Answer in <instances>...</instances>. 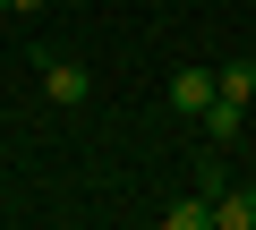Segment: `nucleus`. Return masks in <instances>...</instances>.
Instances as JSON below:
<instances>
[{
	"instance_id": "nucleus-1",
	"label": "nucleus",
	"mask_w": 256,
	"mask_h": 230,
	"mask_svg": "<svg viewBox=\"0 0 256 230\" xmlns=\"http://www.w3.org/2000/svg\"><path fill=\"white\" fill-rule=\"evenodd\" d=\"M34 68H43V94H52V102H60V111H77V102H86V94H94V77H86V68H77V60H34Z\"/></svg>"
},
{
	"instance_id": "nucleus-2",
	"label": "nucleus",
	"mask_w": 256,
	"mask_h": 230,
	"mask_svg": "<svg viewBox=\"0 0 256 230\" xmlns=\"http://www.w3.org/2000/svg\"><path fill=\"white\" fill-rule=\"evenodd\" d=\"M205 102H214V68H171V111L180 120H196Z\"/></svg>"
},
{
	"instance_id": "nucleus-3",
	"label": "nucleus",
	"mask_w": 256,
	"mask_h": 230,
	"mask_svg": "<svg viewBox=\"0 0 256 230\" xmlns=\"http://www.w3.org/2000/svg\"><path fill=\"white\" fill-rule=\"evenodd\" d=\"M214 230H256V188H222L214 196Z\"/></svg>"
},
{
	"instance_id": "nucleus-4",
	"label": "nucleus",
	"mask_w": 256,
	"mask_h": 230,
	"mask_svg": "<svg viewBox=\"0 0 256 230\" xmlns=\"http://www.w3.org/2000/svg\"><path fill=\"white\" fill-rule=\"evenodd\" d=\"M196 120H205V137H214V145H230V137H239V120H248V102H230V94H214V102L196 111Z\"/></svg>"
},
{
	"instance_id": "nucleus-5",
	"label": "nucleus",
	"mask_w": 256,
	"mask_h": 230,
	"mask_svg": "<svg viewBox=\"0 0 256 230\" xmlns=\"http://www.w3.org/2000/svg\"><path fill=\"white\" fill-rule=\"evenodd\" d=\"M162 230H214V196L196 188L188 205H162Z\"/></svg>"
},
{
	"instance_id": "nucleus-6",
	"label": "nucleus",
	"mask_w": 256,
	"mask_h": 230,
	"mask_svg": "<svg viewBox=\"0 0 256 230\" xmlns=\"http://www.w3.org/2000/svg\"><path fill=\"white\" fill-rule=\"evenodd\" d=\"M214 94L248 102V94H256V60H222V68H214Z\"/></svg>"
},
{
	"instance_id": "nucleus-7",
	"label": "nucleus",
	"mask_w": 256,
	"mask_h": 230,
	"mask_svg": "<svg viewBox=\"0 0 256 230\" xmlns=\"http://www.w3.org/2000/svg\"><path fill=\"white\" fill-rule=\"evenodd\" d=\"M0 9H9V0H0Z\"/></svg>"
}]
</instances>
